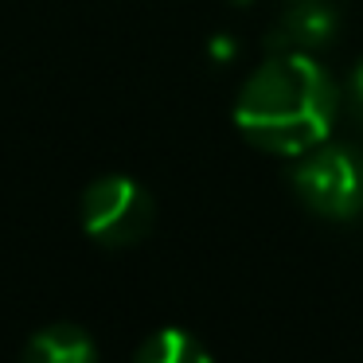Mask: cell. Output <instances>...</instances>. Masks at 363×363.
<instances>
[{
  "instance_id": "cell-1",
  "label": "cell",
  "mask_w": 363,
  "mask_h": 363,
  "mask_svg": "<svg viewBox=\"0 0 363 363\" xmlns=\"http://www.w3.org/2000/svg\"><path fill=\"white\" fill-rule=\"evenodd\" d=\"M340 110L336 79L308 51H277L242 82L235 98V125L254 149L301 157L328 141Z\"/></svg>"
},
{
  "instance_id": "cell-2",
  "label": "cell",
  "mask_w": 363,
  "mask_h": 363,
  "mask_svg": "<svg viewBox=\"0 0 363 363\" xmlns=\"http://www.w3.org/2000/svg\"><path fill=\"white\" fill-rule=\"evenodd\" d=\"M297 199L328 223H352L363 215V149L340 141H320L301 152L293 164Z\"/></svg>"
},
{
  "instance_id": "cell-3",
  "label": "cell",
  "mask_w": 363,
  "mask_h": 363,
  "mask_svg": "<svg viewBox=\"0 0 363 363\" xmlns=\"http://www.w3.org/2000/svg\"><path fill=\"white\" fill-rule=\"evenodd\" d=\"M82 230L106 250H129L157 227V203L133 176H98L82 191Z\"/></svg>"
},
{
  "instance_id": "cell-4",
  "label": "cell",
  "mask_w": 363,
  "mask_h": 363,
  "mask_svg": "<svg viewBox=\"0 0 363 363\" xmlns=\"http://www.w3.org/2000/svg\"><path fill=\"white\" fill-rule=\"evenodd\" d=\"M20 363H98V344L86 328L71 320L43 324L20 352Z\"/></svg>"
},
{
  "instance_id": "cell-5",
  "label": "cell",
  "mask_w": 363,
  "mask_h": 363,
  "mask_svg": "<svg viewBox=\"0 0 363 363\" xmlns=\"http://www.w3.org/2000/svg\"><path fill=\"white\" fill-rule=\"evenodd\" d=\"M336 32V12L328 0H293L277 20V51H313Z\"/></svg>"
},
{
  "instance_id": "cell-6",
  "label": "cell",
  "mask_w": 363,
  "mask_h": 363,
  "mask_svg": "<svg viewBox=\"0 0 363 363\" xmlns=\"http://www.w3.org/2000/svg\"><path fill=\"white\" fill-rule=\"evenodd\" d=\"M129 363H215L203 340H196L184 328H160L133 352Z\"/></svg>"
},
{
  "instance_id": "cell-7",
  "label": "cell",
  "mask_w": 363,
  "mask_h": 363,
  "mask_svg": "<svg viewBox=\"0 0 363 363\" xmlns=\"http://www.w3.org/2000/svg\"><path fill=\"white\" fill-rule=\"evenodd\" d=\"M352 102L363 110V59L355 63V71H352Z\"/></svg>"
}]
</instances>
